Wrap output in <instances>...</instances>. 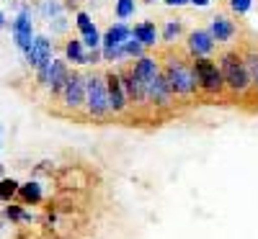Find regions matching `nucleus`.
Here are the masks:
<instances>
[{
  "instance_id": "4468645a",
  "label": "nucleus",
  "mask_w": 258,
  "mask_h": 239,
  "mask_svg": "<svg viewBox=\"0 0 258 239\" xmlns=\"http://www.w3.org/2000/svg\"><path fill=\"white\" fill-rule=\"evenodd\" d=\"M135 72H137V77L145 85H150L158 77V64H155V59H150V57H140V62L135 64Z\"/></svg>"
},
{
  "instance_id": "6e6552de",
  "label": "nucleus",
  "mask_w": 258,
  "mask_h": 239,
  "mask_svg": "<svg viewBox=\"0 0 258 239\" xmlns=\"http://www.w3.org/2000/svg\"><path fill=\"white\" fill-rule=\"evenodd\" d=\"M106 90H109V103H111V111H124L126 105V93H124V85H121V77L109 72L106 77Z\"/></svg>"
},
{
  "instance_id": "5701e85b",
  "label": "nucleus",
  "mask_w": 258,
  "mask_h": 239,
  "mask_svg": "<svg viewBox=\"0 0 258 239\" xmlns=\"http://www.w3.org/2000/svg\"><path fill=\"white\" fill-rule=\"evenodd\" d=\"M78 29H80L83 34L96 31V26H93V21H91V16H88V13H78Z\"/></svg>"
},
{
  "instance_id": "0eeeda50",
  "label": "nucleus",
  "mask_w": 258,
  "mask_h": 239,
  "mask_svg": "<svg viewBox=\"0 0 258 239\" xmlns=\"http://www.w3.org/2000/svg\"><path fill=\"white\" fill-rule=\"evenodd\" d=\"M121 85H124V93H126V98H132L135 103L147 100V85H145V82L137 77V72H135V70L121 75Z\"/></svg>"
},
{
  "instance_id": "a211bd4d",
  "label": "nucleus",
  "mask_w": 258,
  "mask_h": 239,
  "mask_svg": "<svg viewBox=\"0 0 258 239\" xmlns=\"http://www.w3.org/2000/svg\"><path fill=\"white\" fill-rule=\"evenodd\" d=\"M18 193V183L16 180H0V201H11Z\"/></svg>"
},
{
  "instance_id": "7c9ffc66",
  "label": "nucleus",
  "mask_w": 258,
  "mask_h": 239,
  "mask_svg": "<svg viewBox=\"0 0 258 239\" xmlns=\"http://www.w3.org/2000/svg\"><path fill=\"white\" fill-rule=\"evenodd\" d=\"M0 175H3V165H0Z\"/></svg>"
},
{
  "instance_id": "aec40b11",
  "label": "nucleus",
  "mask_w": 258,
  "mask_h": 239,
  "mask_svg": "<svg viewBox=\"0 0 258 239\" xmlns=\"http://www.w3.org/2000/svg\"><path fill=\"white\" fill-rule=\"evenodd\" d=\"M142 47H145V44H142L137 36L124 41V52H126V54H132V57H142Z\"/></svg>"
},
{
  "instance_id": "cd10ccee",
  "label": "nucleus",
  "mask_w": 258,
  "mask_h": 239,
  "mask_svg": "<svg viewBox=\"0 0 258 239\" xmlns=\"http://www.w3.org/2000/svg\"><path fill=\"white\" fill-rule=\"evenodd\" d=\"M168 6H183V3H191V0H165Z\"/></svg>"
},
{
  "instance_id": "6ab92c4d",
  "label": "nucleus",
  "mask_w": 258,
  "mask_h": 239,
  "mask_svg": "<svg viewBox=\"0 0 258 239\" xmlns=\"http://www.w3.org/2000/svg\"><path fill=\"white\" fill-rule=\"evenodd\" d=\"M68 59H73V62H85L83 41H70V44H68Z\"/></svg>"
},
{
  "instance_id": "1a4fd4ad",
  "label": "nucleus",
  "mask_w": 258,
  "mask_h": 239,
  "mask_svg": "<svg viewBox=\"0 0 258 239\" xmlns=\"http://www.w3.org/2000/svg\"><path fill=\"white\" fill-rule=\"evenodd\" d=\"M26 57L29 62L34 64V67H41V64H47L49 62V41L44 36H39L31 41V47L26 49Z\"/></svg>"
},
{
  "instance_id": "f8f14e48",
  "label": "nucleus",
  "mask_w": 258,
  "mask_h": 239,
  "mask_svg": "<svg viewBox=\"0 0 258 239\" xmlns=\"http://www.w3.org/2000/svg\"><path fill=\"white\" fill-rule=\"evenodd\" d=\"M13 36H16V44L21 47V49H29L31 47V21H29V16L24 13V16H18L16 18V24H13Z\"/></svg>"
},
{
  "instance_id": "f03ea898",
  "label": "nucleus",
  "mask_w": 258,
  "mask_h": 239,
  "mask_svg": "<svg viewBox=\"0 0 258 239\" xmlns=\"http://www.w3.org/2000/svg\"><path fill=\"white\" fill-rule=\"evenodd\" d=\"M222 77H225V85H230L232 90H245L250 85V75H248V67L245 62L238 57V54H225L222 57Z\"/></svg>"
},
{
  "instance_id": "ddd939ff",
  "label": "nucleus",
  "mask_w": 258,
  "mask_h": 239,
  "mask_svg": "<svg viewBox=\"0 0 258 239\" xmlns=\"http://www.w3.org/2000/svg\"><path fill=\"white\" fill-rule=\"evenodd\" d=\"M129 39V29L124 24H116L106 31L103 36V49H111V47H124V41Z\"/></svg>"
},
{
  "instance_id": "423d86ee",
  "label": "nucleus",
  "mask_w": 258,
  "mask_h": 239,
  "mask_svg": "<svg viewBox=\"0 0 258 239\" xmlns=\"http://www.w3.org/2000/svg\"><path fill=\"white\" fill-rule=\"evenodd\" d=\"M62 93H64V103H68V105H73V108L80 105L85 100V82H83V77L78 72H73L68 77V82H64Z\"/></svg>"
},
{
  "instance_id": "bb28decb",
  "label": "nucleus",
  "mask_w": 258,
  "mask_h": 239,
  "mask_svg": "<svg viewBox=\"0 0 258 239\" xmlns=\"http://www.w3.org/2000/svg\"><path fill=\"white\" fill-rule=\"evenodd\" d=\"M6 213L11 216V219H21V216H24V213H21V208H16V206H11V208H8Z\"/></svg>"
},
{
  "instance_id": "7ed1b4c3",
  "label": "nucleus",
  "mask_w": 258,
  "mask_h": 239,
  "mask_svg": "<svg viewBox=\"0 0 258 239\" xmlns=\"http://www.w3.org/2000/svg\"><path fill=\"white\" fill-rule=\"evenodd\" d=\"M85 103H88V111L93 116H106L111 111V103H109V90L98 77H88L85 80Z\"/></svg>"
},
{
  "instance_id": "9b49d317",
  "label": "nucleus",
  "mask_w": 258,
  "mask_h": 239,
  "mask_svg": "<svg viewBox=\"0 0 258 239\" xmlns=\"http://www.w3.org/2000/svg\"><path fill=\"white\" fill-rule=\"evenodd\" d=\"M68 77H70V72H68V67H64V62H59V59H52L49 62V72H47V85L57 93V90H62L64 88V82H68Z\"/></svg>"
},
{
  "instance_id": "4be33fe9",
  "label": "nucleus",
  "mask_w": 258,
  "mask_h": 239,
  "mask_svg": "<svg viewBox=\"0 0 258 239\" xmlns=\"http://www.w3.org/2000/svg\"><path fill=\"white\" fill-rule=\"evenodd\" d=\"M116 13H119V18H129L135 13V0H119V3H116Z\"/></svg>"
},
{
  "instance_id": "393cba45",
  "label": "nucleus",
  "mask_w": 258,
  "mask_h": 239,
  "mask_svg": "<svg viewBox=\"0 0 258 239\" xmlns=\"http://www.w3.org/2000/svg\"><path fill=\"white\" fill-rule=\"evenodd\" d=\"M250 8V0H232V11H238V13H245Z\"/></svg>"
},
{
  "instance_id": "c85d7f7f",
  "label": "nucleus",
  "mask_w": 258,
  "mask_h": 239,
  "mask_svg": "<svg viewBox=\"0 0 258 239\" xmlns=\"http://www.w3.org/2000/svg\"><path fill=\"white\" fill-rule=\"evenodd\" d=\"M194 6H209V0H191Z\"/></svg>"
},
{
  "instance_id": "20e7f679",
  "label": "nucleus",
  "mask_w": 258,
  "mask_h": 239,
  "mask_svg": "<svg viewBox=\"0 0 258 239\" xmlns=\"http://www.w3.org/2000/svg\"><path fill=\"white\" fill-rule=\"evenodd\" d=\"M165 77H168V82H170V90L178 93V95H188L194 88H197V77H194V72H191V70H186L178 59L168 62V67H165Z\"/></svg>"
},
{
  "instance_id": "2eb2a0df",
  "label": "nucleus",
  "mask_w": 258,
  "mask_h": 239,
  "mask_svg": "<svg viewBox=\"0 0 258 239\" xmlns=\"http://www.w3.org/2000/svg\"><path fill=\"white\" fill-rule=\"evenodd\" d=\"M209 34L214 36V41H227V39H232L235 26L230 24L225 16H217V18H212V31Z\"/></svg>"
},
{
  "instance_id": "f3484780",
  "label": "nucleus",
  "mask_w": 258,
  "mask_h": 239,
  "mask_svg": "<svg viewBox=\"0 0 258 239\" xmlns=\"http://www.w3.org/2000/svg\"><path fill=\"white\" fill-rule=\"evenodd\" d=\"M18 190H21V198H24L26 203H36V201L41 198V188H39V183H26V185H21Z\"/></svg>"
},
{
  "instance_id": "f257e3e1",
  "label": "nucleus",
  "mask_w": 258,
  "mask_h": 239,
  "mask_svg": "<svg viewBox=\"0 0 258 239\" xmlns=\"http://www.w3.org/2000/svg\"><path fill=\"white\" fill-rule=\"evenodd\" d=\"M194 77H197L199 88H204L207 93H220L225 85L222 70L207 57H197V62H194Z\"/></svg>"
},
{
  "instance_id": "9d476101",
  "label": "nucleus",
  "mask_w": 258,
  "mask_h": 239,
  "mask_svg": "<svg viewBox=\"0 0 258 239\" xmlns=\"http://www.w3.org/2000/svg\"><path fill=\"white\" fill-rule=\"evenodd\" d=\"M188 47H191L194 57H204L214 49V36L209 31H194L188 36Z\"/></svg>"
},
{
  "instance_id": "dca6fc26",
  "label": "nucleus",
  "mask_w": 258,
  "mask_h": 239,
  "mask_svg": "<svg viewBox=\"0 0 258 239\" xmlns=\"http://www.w3.org/2000/svg\"><path fill=\"white\" fill-rule=\"evenodd\" d=\"M135 36L142 41L145 47H153L155 39H158V31H155L153 24H137V26H135Z\"/></svg>"
},
{
  "instance_id": "b1692460",
  "label": "nucleus",
  "mask_w": 258,
  "mask_h": 239,
  "mask_svg": "<svg viewBox=\"0 0 258 239\" xmlns=\"http://www.w3.org/2000/svg\"><path fill=\"white\" fill-rule=\"evenodd\" d=\"M85 44H88L91 49H96L101 44V39H98V31H91V34H85Z\"/></svg>"
},
{
  "instance_id": "412c9836",
  "label": "nucleus",
  "mask_w": 258,
  "mask_h": 239,
  "mask_svg": "<svg viewBox=\"0 0 258 239\" xmlns=\"http://www.w3.org/2000/svg\"><path fill=\"white\" fill-rule=\"evenodd\" d=\"M245 67H248V75H250V82L258 88V54H250L245 59Z\"/></svg>"
},
{
  "instance_id": "39448f33",
  "label": "nucleus",
  "mask_w": 258,
  "mask_h": 239,
  "mask_svg": "<svg viewBox=\"0 0 258 239\" xmlns=\"http://www.w3.org/2000/svg\"><path fill=\"white\" fill-rule=\"evenodd\" d=\"M170 95H173V90H170L168 77L158 72V77L147 85V100H153L155 105H170Z\"/></svg>"
},
{
  "instance_id": "a878e982",
  "label": "nucleus",
  "mask_w": 258,
  "mask_h": 239,
  "mask_svg": "<svg viewBox=\"0 0 258 239\" xmlns=\"http://www.w3.org/2000/svg\"><path fill=\"white\" fill-rule=\"evenodd\" d=\"M178 31H181V26H178V24H168L163 34H165V39H173V36H176Z\"/></svg>"
},
{
  "instance_id": "c756f323",
  "label": "nucleus",
  "mask_w": 258,
  "mask_h": 239,
  "mask_svg": "<svg viewBox=\"0 0 258 239\" xmlns=\"http://www.w3.org/2000/svg\"><path fill=\"white\" fill-rule=\"evenodd\" d=\"M0 26H3V13H0Z\"/></svg>"
}]
</instances>
